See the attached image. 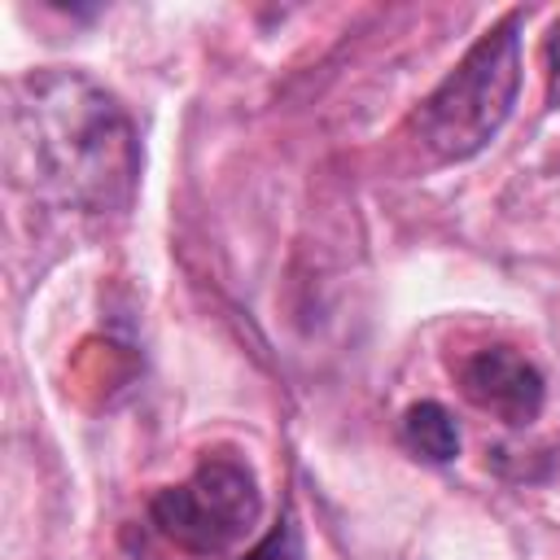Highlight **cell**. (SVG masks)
Here are the masks:
<instances>
[{"label": "cell", "instance_id": "1", "mask_svg": "<svg viewBox=\"0 0 560 560\" xmlns=\"http://www.w3.org/2000/svg\"><path fill=\"white\" fill-rule=\"evenodd\" d=\"M9 158L22 184L74 210H122L140 149L122 105L79 70H39L13 88Z\"/></svg>", "mask_w": 560, "mask_h": 560}, {"label": "cell", "instance_id": "2", "mask_svg": "<svg viewBox=\"0 0 560 560\" xmlns=\"http://www.w3.org/2000/svg\"><path fill=\"white\" fill-rule=\"evenodd\" d=\"M521 18H503L490 35H481L464 61L424 96L416 114V131L424 149L442 162L472 158L486 149L512 114L521 88Z\"/></svg>", "mask_w": 560, "mask_h": 560}, {"label": "cell", "instance_id": "3", "mask_svg": "<svg viewBox=\"0 0 560 560\" xmlns=\"http://www.w3.org/2000/svg\"><path fill=\"white\" fill-rule=\"evenodd\" d=\"M149 512H153V525L179 551L223 556L254 529L262 499H258L254 472L236 455H206L197 472L162 490Z\"/></svg>", "mask_w": 560, "mask_h": 560}, {"label": "cell", "instance_id": "4", "mask_svg": "<svg viewBox=\"0 0 560 560\" xmlns=\"http://www.w3.org/2000/svg\"><path fill=\"white\" fill-rule=\"evenodd\" d=\"M459 389L503 424H529L542 411V376L512 346H486L459 363Z\"/></svg>", "mask_w": 560, "mask_h": 560}, {"label": "cell", "instance_id": "5", "mask_svg": "<svg viewBox=\"0 0 560 560\" xmlns=\"http://www.w3.org/2000/svg\"><path fill=\"white\" fill-rule=\"evenodd\" d=\"M402 442L420 459H429V464H451L459 455V429H455L451 411L438 407V402L407 407V416H402Z\"/></svg>", "mask_w": 560, "mask_h": 560}, {"label": "cell", "instance_id": "6", "mask_svg": "<svg viewBox=\"0 0 560 560\" xmlns=\"http://www.w3.org/2000/svg\"><path fill=\"white\" fill-rule=\"evenodd\" d=\"M245 560H302V547H298V529H293V521L284 516Z\"/></svg>", "mask_w": 560, "mask_h": 560}, {"label": "cell", "instance_id": "7", "mask_svg": "<svg viewBox=\"0 0 560 560\" xmlns=\"http://www.w3.org/2000/svg\"><path fill=\"white\" fill-rule=\"evenodd\" d=\"M547 57H551V66H556V74H560V22L551 26V39H547Z\"/></svg>", "mask_w": 560, "mask_h": 560}]
</instances>
